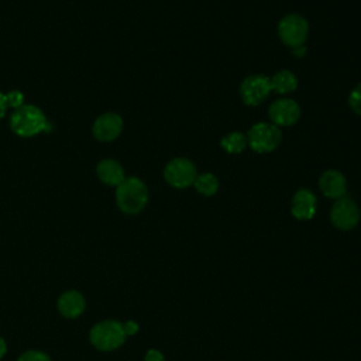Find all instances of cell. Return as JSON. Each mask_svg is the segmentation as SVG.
<instances>
[{
  "label": "cell",
  "instance_id": "6da1fadb",
  "mask_svg": "<svg viewBox=\"0 0 361 361\" xmlns=\"http://www.w3.org/2000/svg\"><path fill=\"white\" fill-rule=\"evenodd\" d=\"M10 128L18 137L30 138L48 128V120L44 111L34 104H23L13 110L10 116Z\"/></svg>",
  "mask_w": 361,
  "mask_h": 361
},
{
  "label": "cell",
  "instance_id": "7a4b0ae2",
  "mask_svg": "<svg viewBox=\"0 0 361 361\" xmlns=\"http://www.w3.org/2000/svg\"><path fill=\"white\" fill-rule=\"evenodd\" d=\"M116 202L123 213L137 214L147 206L148 189L140 178L128 176L116 186Z\"/></svg>",
  "mask_w": 361,
  "mask_h": 361
},
{
  "label": "cell",
  "instance_id": "3957f363",
  "mask_svg": "<svg viewBox=\"0 0 361 361\" xmlns=\"http://www.w3.org/2000/svg\"><path fill=\"white\" fill-rule=\"evenodd\" d=\"M123 323L116 320H103L93 326L90 331L92 344L102 351H113L121 347L126 341Z\"/></svg>",
  "mask_w": 361,
  "mask_h": 361
},
{
  "label": "cell",
  "instance_id": "277c9868",
  "mask_svg": "<svg viewBox=\"0 0 361 361\" xmlns=\"http://www.w3.org/2000/svg\"><path fill=\"white\" fill-rule=\"evenodd\" d=\"M282 140L281 130L275 124L269 123H258L254 124L247 135L248 145L259 154L274 151Z\"/></svg>",
  "mask_w": 361,
  "mask_h": 361
},
{
  "label": "cell",
  "instance_id": "5b68a950",
  "mask_svg": "<svg viewBox=\"0 0 361 361\" xmlns=\"http://www.w3.org/2000/svg\"><path fill=\"white\" fill-rule=\"evenodd\" d=\"M196 176V166L190 159L186 158H175L169 161L164 169L165 180L176 189H183L193 185Z\"/></svg>",
  "mask_w": 361,
  "mask_h": 361
},
{
  "label": "cell",
  "instance_id": "8992f818",
  "mask_svg": "<svg viewBox=\"0 0 361 361\" xmlns=\"http://www.w3.org/2000/svg\"><path fill=\"white\" fill-rule=\"evenodd\" d=\"M309 25L307 21L298 16V14H289L285 16L278 25V34L283 44L295 48L299 45H303L305 39L307 38Z\"/></svg>",
  "mask_w": 361,
  "mask_h": 361
},
{
  "label": "cell",
  "instance_id": "52a82bcc",
  "mask_svg": "<svg viewBox=\"0 0 361 361\" xmlns=\"http://www.w3.org/2000/svg\"><path fill=\"white\" fill-rule=\"evenodd\" d=\"M271 92V82L265 75H250L243 80L240 87V96L248 106H258Z\"/></svg>",
  "mask_w": 361,
  "mask_h": 361
},
{
  "label": "cell",
  "instance_id": "ba28073f",
  "mask_svg": "<svg viewBox=\"0 0 361 361\" xmlns=\"http://www.w3.org/2000/svg\"><path fill=\"white\" fill-rule=\"evenodd\" d=\"M331 223L340 230H351L360 220L358 206L348 197H340L330 212Z\"/></svg>",
  "mask_w": 361,
  "mask_h": 361
},
{
  "label": "cell",
  "instance_id": "9c48e42d",
  "mask_svg": "<svg viewBox=\"0 0 361 361\" xmlns=\"http://www.w3.org/2000/svg\"><path fill=\"white\" fill-rule=\"evenodd\" d=\"M123 130V120L116 113H104L99 116L92 127V134L97 141L110 142L116 140Z\"/></svg>",
  "mask_w": 361,
  "mask_h": 361
},
{
  "label": "cell",
  "instance_id": "30bf717a",
  "mask_svg": "<svg viewBox=\"0 0 361 361\" xmlns=\"http://www.w3.org/2000/svg\"><path fill=\"white\" fill-rule=\"evenodd\" d=\"M300 109L292 99H278L269 107V118L275 126H292L299 120Z\"/></svg>",
  "mask_w": 361,
  "mask_h": 361
},
{
  "label": "cell",
  "instance_id": "8fae6325",
  "mask_svg": "<svg viewBox=\"0 0 361 361\" xmlns=\"http://www.w3.org/2000/svg\"><path fill=\"white\" fill-rule=\"evenodd\" d=\"M319 185H320L323 195L327 197H331V199L344 197V195L347 192V183H345L344 175L334 169L326 171L322 175Z\"/></svg>",
  "mask_w": 361,
  "mask_h": 361
},
{
  "label": "cell",
  "instance_id": "7c38bea8",
  "mask_svg": "<svg viewBox=\"0 0 361 361\" xmlns=\"http://www.w3.org/2000/svg\"><path fill=\"white\" fill-rule=\"evenodd\" d=\"M292 214L298 220H310L316 213V197L307 189H299L292 199Z\"/></svg>",
  "mask_w": 361,
  "mask_h": 361
},
{
  "label": "cell",
  "instance_id": "4fadbf2b",
  "mask_svg": "<svg viewBox=\"0 0 361 361\" xmlns=\"http://www.w3.org/2000/svg\"><path fill=\"white\" fill-rule=\"evenodd\" d=\"M96 173L97 178L109 186H118L126 179L124 168L111 158L102 159L96 166Z\"/></svg>",
  "mask_w": 361,
  "mask_h": 361
},
{
  "label": "cell",
  "instance_id": "5bb4252c",
  "mask_svg": "<svg viewBox=\"0 0 361 361\" xmlns=\"http://www.w3.org/2000/svg\"><path fill=\"white\" fill-rule=\"evenodd\" d=\"M85 298L76 290H68L62 293L58 300V309L61 314L68 319H75L80 316L85 310Z\"/></svg>",
  "mask_w": 361,
  "mask_h": 361
},
{
  "label": "cell",
  "instance_id": "9a60e30c",
  "mask_svg": "<svg viewBox=\"0 0 361 361\" xmlns=\"http://www.w3.org/2000/svg\"><path fill=\"white\" fill-rule=\"evenodd\" d=\"M271 90L283 94V93H290L296 89L298 80L296 76L290 71H281L275 73L271 79Z\"/></svg>",
  "mask_w": 361,
  "mask_h": 361
},
{
  "label": "cell",
  "instance_id": "2e32d148",
  "mask_svg": "<svg viewBox=\"0 0 361 361\" xmlns=\"http://www.w3.org/2000/svg\"><path fill=\"white\" fill-rule=\"evenodd\" d=\"M193 186L200 195L213 196L219 189V180L213 173H202L196 176Z\"/></svg>",
  "mask_w": 361,
  "mask_h": 361
},
{
  "label": "cell",
  "instance_id": "e0dca14e",
  "mask_svg": "<svg viewBox=\"0 0 361 361\" xmlns=\"http://www.w3.org/2000/svg\"><path fill=\"white\" fill-rule=\"evenodd\" d=\"M221 148L228 154H240L247 144V137L241 133H230L220 141Z\"/></svg>",
  "mask_w": 361,
  "mask_h": 361
},
{
  "label": "cell",
  "instance_id": "ac0fdd59",
  "mask_svg": "<svg viewBox=\"0 0 361 361\" xmlns=\"http://www.w3.org/2000/svg\"><path fill=\"white\" fill-rule=\"evenodd\" d=\"M6 99H7L8 107H11L13 110H16L24 104V94L20 90H11V92L6 93Z\"/></svg>",
  "mask_w": 361,
  "mask_h": 361
},
{
  "label": "cell",
  "instance_id": "d6986e66",
  "mask_svg": "<svg viewBox=\"0 0 361 361\" xmlns=\"http://www.w3.org/2000/svg\"><path fill=\"white\" fill-rule=\"evenodd\" d=\"M17 361H51V358L45 353H41L37 350H28L23 353Z\"/></svg>",
  "mask_w": 361,
  "mask_h": 361
},
{
  "label": "cell",
  "instance_id": "ffe728a7",
  "mask_svg": "<svg viewBox=\"0 0 361 361\" xmlns=\"http://www.w3.org/2000/svg\"><path fill=\"white\" fill-rule=\"evenodd\" d=\"M348 103H350V107H351L355 113L361 114V83L351 92L350 99H348Z\"/></svg>",
  "mask_w": 361,
  "mask_h": 361
},
{
  "label": "cell",
  "instance_id": "44dd1931",
  "mask_svg": "<svg viewBox=\"0 0 361 361\" xmlns=\"http://www.w3.org/2000/svg\"><path fill=\"white\" fill-rule=\"evenodd\" d=\"M144 361H165V358H164L162 353H159L158 350L151 348V350H148V353L145 354Z\"/></svg>",
  "mask_w": 361,
  "mask_h": 361
},
{
  "label": "cell",
  "instance_id": "7402d4cb",
  "mask_svg": "<svg viewBox=\"0 0 361 361\" xmlns=\"http://www.w3.org/2000/svg\"><path fill=\"white\" fill-rule=\"evenodd\" d=\"M123 329H124L126 336H133V334H135L138 331V324L135 322H133V320H128V322H126L123 324Z\"/></svg>",
  "mask_w": 361,
  "mask_h": 361
},
{
  "label": "cell",
  "instance_id": "603a6c76",
  "mask_svg": "<svg viewBox=\"0 0 361 361\" xmlns=\"http://www.w3.org/2000/svg\"><path fill=\"white\" fill-rule=\"evenodd\" d=\"M8 104H7V99H6V93L0 92V118H3L7 113Z\"/></svg>",
  "mask_w": 361,
  "mask_h": 361
},
{
  "label": "cell",
  "instance_id": "cb8c5ba5",
  "mask_svg": "<svg viewBox=\"0 0 361 361\" xmlns=\"http://www.w3.org/2000/svg\"><path fill=\"white\" fill-rule=\"evenodd\" d=\"M305 47L303 45H299V47H295L293 48V55L295 56H303V54H305Z\"/></svg>",
  "mask_w": 361,
  "mask_h": 361
},
{
  "label": "cell",
  "instance_id": "d4e9b609",
  "mask_svg": "<svg viewBox=\"0 0 361 361\" xmlns=\"http://www.w3.org/2000/svg\"><path fill=\"white\" fill-rule=\"evenodd\" d=\"M6 351H7V344H6V341L0 337V360L4 357Z\"/></svg>",
  "mask_w": 361,
  "mask_h": 361
}]
</instances>
